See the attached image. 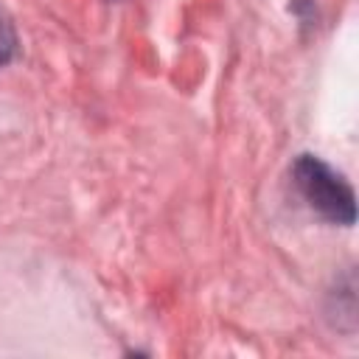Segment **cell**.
Wrapping results in <instances>:
<instances>
[{"mask_svg":"<svg viewBox=\"0 0 359 359\" xmlns=\"http://www.w3.org/2000/svg\"><path fill=\"white\" fill-rule=\"evenodd\" d=\"M20 56V36L11 17L0 8V67H8Z\"/></svg>","mask_w":359,"mask_h":359,"instance_id":"cell-2","label":"cell"},{"mask_svg":"<svg viewBox=\"0 0 359 359\" xmlns=\"http://www.w3.org/2000/svg\"><path fill=\"white\" fill-rule=\"evenodd\" d=\"M109 3H112V0H109Z\"/></svg>","mask_w":359,"mask_h":359,"instance_id":"cell-3","label":"cell"},{"mask_svg":"<svg viewBox=\"0 0 359 359\" xmlns=\"http://www.w3.org/2000/svg\"><path fill=\"white\" fill-rule=\"evenodd\" d=\"M292 182L300 199L328 224L353 227L356 224V194L342 171H337L323 157L303 151L292 163Z\"/></svg>","mask_w":359,"mask_h":359,"instance_id":"cell-1","label":"cell"}]
</instances>
